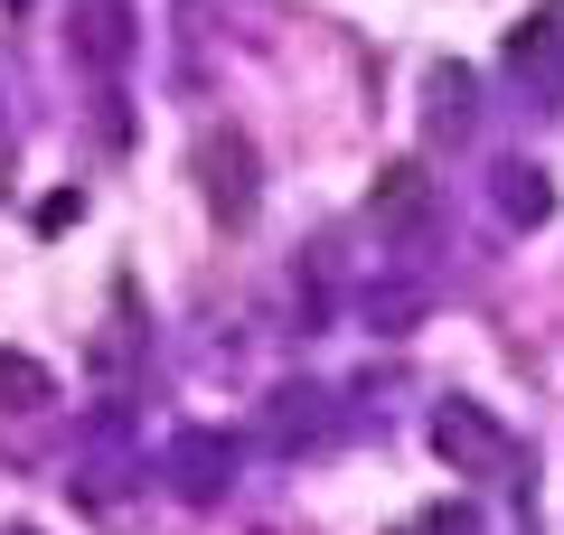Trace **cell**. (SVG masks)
<instances>
[{
  "label": "cell",
  "mask_w": 564,
  "mask_h": 535,
  "mask_svg": "<svg viewBox=\"0 0 564 535\" xmlns=\"http://www.w3.org/2000/svg\"><path fill=\"white\" fill-rule=\"evenodd\" d=\"M433 451L452 460V479H508L518 470V441H508L480 404H443V414H433Z\"/></svg>",
  "instance_id": "obj_1"
},
{
  "label": "cell",
  "mask_w": 564,
  "mask_h": 535,
  "mask_svg": "<svg viewBox=\"0 0 564 535\" xmlns=\"http://www.w3.org/2000/svg\"><path fill=\"white\" fill-rule=\"evenodd\" d=\"M0 395L20 404V414H39V404H57V376H47L39 357H0Z\"/></svg>",
  "instance_id": "obj_4"
},
{
  "label": "cell",
  "mask_w": 564,
  "mask_h": 535,
  "mask_svg": "<svg viewBox=\"0 0 564 535\" xmlns=\"http://www.w3.org/2000/svg\"><path fill=\"white\" fill-rule=\"evenodd\" d=\"M198 170H207L217 217H245V207H254V151H245L236 132H207V141H198Z\"/></svg>",
  "instance_id": "obj_2"
},
{
  "label": "cell",
  "mask_w": 564,
  "mask_h": 535,
  "mask_svg": "<svg viewBox=\"0 0 564 535\" xmlns=\"http://www.w3.org/2000/svg\"><path fill=\"white\" fill-rule=\"evenodd\" d=\"M367 217H377L386 236H414V226L433 217V178H423L414 160H395V170L377 178V198H367Z\"/></svg>",
  "instance_id": "obj_3"
}]
</instances>
